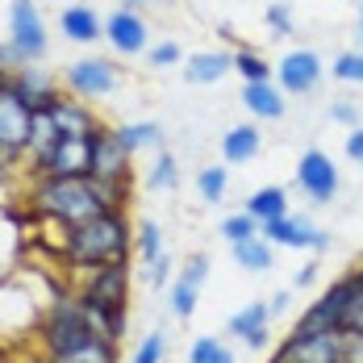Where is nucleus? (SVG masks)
Wrapping results in <instances>:
<instances>
[{"instance_id":"f257e3e1","label":"nucleus","mask_w":363,"mask_h":363,"mask_svg":"<svg viewBox=\"0 0 363 363\" xmlns=\"http://www.w3.org/2000/svg\"><path fill=\"white\" fill-rule=\"evenodd\" d=\"M30 213L38 221H55V225H79V221L113 213L105 205V192L92 176H34L30 184Z\"/></svg>"},{"instance_id":"f03ea898","label":"nucleus","mask_w":363,"mask_h":363,"mask_svg":"<svg viewBox=\"0 0 363 363\" xmlns=\"http://www.w3.org/2000/svg\"><path fill=\"white\" fill-rule=\"evenodd\" d=\"M130 242H134L130 218L121 209H113V213H96V218L72 225L67 238H63V259L75 272H88V267H105V263H117V259H130Z\"/></svg>"},{"instance_id":"7ed1b4c3","label":"nucleus","mask_w":363,"mask_h":363,"mask_svg":"<svg viewBox=\"0 0 363 363\" xmlns=\"http://www.w3.org/2000/svg\"><path fill=\"white\" fill-rule=\"evenodd\" d=\"M96 334H101V330L92 322V313L84 309V301H79L72 289L63 292V296H55V301L46 305L42 322H38V342H42L46 359L67 355V351H79V347L92 342Z\"/></svg>"},{"instance_id":"20e7f679","label":"nucleus","mask_w":363,"mask_h":363,"mask_svg":"<svg viewBox=\"0 0 363 363\" xmlns=\"http://www.w3.org/2000/svg\"><path fill=\"white\" fill-rule=\"evenodd\" d=\"M72 292L84 301L88 313L130 305V259H117V263H105V267H88V272H79V280H75Z\"/></svg>"},{"instance_id":"39448f33","label":"nucleus","mask_w":363,"mask_h":363,"mask_svg":"<svg viewBox=\"0 0 363 363\" xmlns=\"http://www.w3.org/2000/svg\"><path fill=\"white\" fill-rule=\"evenodd\" d=\"M272 363H347V330H292Z\"/></svg>"},{"instance_id":"423d86ee","label":"nucleus","mask_w":363,"mask_h":363,"mask_svg":"<svg viewBox=\"0 0 363 363\" xmlns=\"http://www.w3.org/2000/svg\"><path fill=\"white\" fill-rule=\"evenodd\" d=\"M363 289V272H347L342 280H334L301 318H296V326L292 330H347V309H351V301H355V292Z\"/></svg>"},{"instance_id":"0eeeda50","label":"nucleus","mask_w":363,"mask_h":363,"mask_svg":"<svg viewBox=\"0 0 363 363\" xmlns=\"http://www.w3.org/2000/svg\"><path fill=\"white\" fill-rule=\"evenodd\" d=\"M9 46L17 50L21 63H38L50 46L46 38V21L38 13V0H13L9 9Z\"/></svg>"},{"instance_id":"6e6552de","label":"nucleus","mask_w":363,"mask_h":363,"mask_svg":"<svg viewBox=\"0 0 363 363\" xmlns=\"http://www.w3.org/2000/svg\"><path fill=\"white\" fill-rule=\"evenodd\" d=\"M67 92L79 96V101H101V96H109L117 92V84H121V67L113 63V59H75L72 67H67Z\"/></svg>"},{"instance_id":"1a4fd4ad","label":"nucleus","mask_w":363,"mask_h":363,"mask_svg":"<svg viewBox=\"0 0 363 363\" xmlns=\"http://www.w3.org/2000/svg\"><path fill=\"white\" fill-rule=\"evenodd\" d=\"M88 143H92V180H101V184L134 180V172H130V159H134V155L121 146L117 130L96 125V130L88 134Z\"/></svg>"},{"instance_id":"9d476101","label":"nucleus","mask_w":363,"mask_h":363,"mask_svg":"<svg viewBox=\"0 0 363 363\" xmlns=\"http://www.w3.org/2000/svg\"><path fill=\"white\" fill-rule=\"evenodd\" d=\"M259 234L272 242V247H301V251H330V234L326 230H318L309 218H292V213H284V218H272L259 225Z\"/></svg>"},{"instance_id":"9b49d317","label":"nucleus","mask_w":363,"mask_h":363,"mask_svg":"<svg viewBox=\"0 0 363 363\" xmlns=\"http://www.w3.org/2000/svg\"><path fill=\"white\" fill-rule=\"evenodd\" d=\"M30 121L34 109L17 96V92H0V155L9 159H26V143H30Z\"/></svg>"},{"instance_id":"f8f14e48","label":"nucleus","mask_w":363,"mask_h":363,"mask_svg":"<svg viewBox=\"0 0 363 363\" xmlns=\"http://www.w3.org/2000/svg\"><path fill=\"white\" fill-rule=\"evenodd\" d=\"M296 184L313 205H330L338 196V167L326 150H305L296 163Z\"/></svg>"},{"instance_id":"ddd939ff","label":"nucleus","mask_w":363,"mask_h":363,"mask_svg":"<svg viewBox=\"0 0 363 363\" xmlns=\"http://www.w3.org/2000/svg\"><path fill=\"white\" fill-rule=\"evenodd\" d=\"M322 55L318 50H289L280 63H276V84L289 92V96H305V92H313L318 84H322Z\"/></svg>"},{"instance_id":"4468645a","label":"nucleus","mask_w":363,"mask_h":363,"mask_svg":"<svg viewBox=\"0 0 363 363\" xmlns=\"http://www.w3.org/2000/svg\"><path fill=\"white\" fill-rule=\"evenodd\" d=\"M105 42H109L117 55L134 59V55H146L150 50V34H146V21L138 9H117L105 17Z\"/></svg>"},{"instance_id":"2eb2a0df","label":"nucleus","mask_w":363,"mask_h":363,"mask_svg":"<svg viewBox=\"0 0 363 363\" xmlns=\"http://www.w3.org/2000/svg\"><path fill=\"white\" fill-rule=\"evenodd\" d=\"M34 176H92V143L88 138H59L50 155L34 163Z\"/></svg>"},{"instance_id":"dca6fc26","label":"nucleus","mask_w":363,"mask_h":363,"mask_svg":"<svg viewBox=\"0 0 363 363\" xmlns=\"http://www.w3.org/2000/svg\"><path fill=\"white\" fill-rule=\"evenodd\" d=\"M38 109H46L50 117H55V125H59L63 138H88V134L101 125L88 101H79V96H63V92H50V101L38 105Z\"/></svg>"},{"instance_id":"f3484780","label":"nucleus","mask_w":363,"mask_h":363,"mask_svg":"<svg viewBox=\"0 0 363 363\" xmlns=\"http://www.w3.org/2000/svg\"><path fill=\"white\" fill-rule=\"evenodd\" d=\"M272 309H267V301H251L247 309H238V313H230V322H225V334L230 338H238V342H247L251 351H263L267 342H272Z\"/></svg>"},{"instance_id":"a211bd4d","label":"nucleus","mask_w":363,"mask_h":363,"mask_svg":"<svg viewBox=\"0 0 363 363\" xmlns=\"http://www.w3.org/2000/svg\"><path fill=\"white\" fill-rule=\"evenodd\" d=\"M59 30L72 38V42H79V46H92V42L105 38V17L92 4H67L59 13Z\"/></svg>"},{"instance_id":"6ab92c4d","label":"nucleus","mask_w":363,"mask_h":363,"mask_svg":"<svg viewBox=\"0 0 363 363\" xmlns=\"http://www.w3.org/2000/svg\"><path fill=\"white\" fill-rule=\"evenodd\" d=\"M242 105H247L251 117H259V121H276V117H284V109H289V92H284L276 79L247 84V88H242Z\"/></svg>"},{"instance_id":"aec40b11","label":"nucleus","mask_w":363,"mask_h":363,"mask_svg":"<svg viewBox=\"0 0 363 363\" xmlns=\"http://www.w3.org/2000/svg\"><path fill=\"white\" fill-rule=\"evenodd\" d=\"M9 92H17L30 109H38V105H46V101H50V92H59V88L50 84V75L42 72V67L21 63L17 72H9Z\"/></svg>"},{"instance_id":"412c9836","label":"nucleus","mask_w":363,"mask_h":363,"mask_svg":"<svg viewBox=\"0 0 363 363\" xmlns=\"http://www.w3.org/2000/svg\"><path fill=\"white\" fill-rule=\"evenodd\" d=\"M230 72H234V55H225V50H196L188 59V67H184V79L188 84H218Z\"/></svg>"},{"instance_id":"4be33fe9","label":"nucleus","mask_w":363,"mask_h":363,"mask_svg":"<svg viewBox=\"0 0 363 363\" xmlns=\"http://www.w3.org/2000/svg\"><path fill=\"white\" fill-rule=\"evenodd\" d=\"M63 134H59V125H55V117L46 109H34V121H30V143H26V159H30V172H34V163H42L46 155H50V146L59 143Z\"/></svg>"},{"instance_id":"5701e85b","label":"nucleus","mask_w":363,"mask_h":363,"mask_svg":"<svg viewBox=\"0 0 363 363\" xmlns=\"http://www.w3.org/2000/svg\"><path fill=\"white\" fill-rule=\"evenodd\" d=\"M259 146H263L259 125H234V130L221 134V155H225V163H251L255 155H259Z\"/></svg>"},{"instance_id":"b1692460","label":"nucleus","mask_w":363,"mask_h":363,"mask_svg":"<svg viewBox=\"0 0 363 363\" xmlns=\"http://www.w3.org/2000/svg\"><path fill=\"white\" fill-rule=\"evenodd\" d=\"M247 213H251L259 225L272 218H284L289 213V192L284 188H276V184H267V188H255L251 196H247Z\"/></svg>"},{"instance_id":"393cba45","label":"nucleus","mask_w":363,"mask_h":363,"mask_svg":"<svg viewBox=\"0 0 363 363\" xmlns=\"http://www.w3.org/2000/svg\"><path fill=\"white\" fill-rule=\"evenodd\" d=\"M230 251H234V263H238L242 272H272V267H276V247H272L263 234H255V238L230 247Z\"/></svg>"},{"instance_id":"a878e982","label":"nucleus","mask_w":363,"mask_h":363,"mask_svg":"<svg viewBox=\"0 0 363 363\" xmlns=\"http://www.w3.org/2000/svg\"><path fill=\"white\" fill-rule=\"evenodd\" d=\"M117 138L130 155H138L146 146H163V125L159 121H125V125H117Z\"/></svg>"},{"instance_id":"bb28decb","label":"nucleus","mask_w":363,"mask_h":363,"mask_svg":"<svg viewBox=\"0 0 363 363\" xmlns=\"http://www.w3.org/2000/svg\"><path fill=\"white\" fill-rule=\"evenodd\" d=\"M46 363H117V342H109L105 334H96L92 342H84L79 351H67V355H55Z\"/></svg>"},{"instance_id":"cd10ccee","label":"nucleus","mask_w":363,"mask_h":363,"mask_svg":"<svg viewBox=\"0 0 363 363\" xmlns=\"http://www.w3.org/2000/svg\"><path fill=\"white\" fill-rule=\"evenodd\" d=\"M225 188H230V172H225V167H201V172H196V192H201L205 205L225 201Z\"/></svg>"},{"instance_id":"c85d7f7f","label":"nucleus","mask_w":363,"mask_h":363,"mask_svg":"<svg viewBox=\"0 0 363 363\" xmlns=\"http://www.w3.org/2000/svg\"><path fill=\"white\" fill-rule=\"evenodd\" d=\"M146 184H150L155 192H172V188L180 184V163H176V155H172V150H163V155L150 163V176H146Z\"/></svg>"},{"instance_id":"c756f323","label":"nucleus","mask_w":363,"mask_h":363,"mask_svg":"<svg viewBox=\"0 0 363 363\" xmlns=\"http://www.w3.org/2000/svg\"><path fill=\"white\" fill-rule=\"evenodd\" d=\"M234 72L242 75L247 84H263V79H276V67H267V59H263V55H255V50H247V46H242V50L234 55Z\"/></svg>"},{"instance_id":"7c9ffc66","label":"nucleus","mask_w":363,"mask_h":363,"mask_svg":"<svg viewBox=\"0 0 363 363\" xmlns=\"http://www.w3.org/2000/svg\"><path fill=\"white\" fill-rule=\"evenodd\" d=\"M188 363H234V351L221 342V338H196L192 347H188Z\"/></svg>"},{"instance_id":"2f4dec72","label":"nucleus","mask_w":363,"mask_h":363,"mask_svg":"<svg viewBox=\"0 0 363 363\" xmlns=\"http://www.w3.org/2000/svg\"><path fill=\"white\" fill-rule=\"evenodd\" d=\"M134 247H138V259H143V263H155V259L163 255V230H159L155 221H138Z\"/></svg>"},{"instance_id":"473e14b6","label":"nucleus","mask_w":363,"mask_h":363,"mask_svg":"<svg viewBox=\"0 0 363 363\" xmlns=\"http://www.w3.org/2000/svg\"><path fill=\"white\" fill-rule=\"evenodd\" d=\"M259 234V221L242 209V213H230V218L221 221V238L230 242V247H238V242H247V238H255Z\"/></svg>"},{"instance_id":"72a5a7b5","label":"nucleus","mask_w":363,"mask_h":363,"mask_svg":"<svg viewBox=\"0 0 363 363\" xmlns=\"http://www.w3.org/2000/svg\"><path fill=\"white\" fill-rule=\"evenodd\" d=\"M196 301H201V289L176 276V284H172V296H167L172 313H176V318H192V313H196Z\"/></svg>"},{"instance_id":"f704fd0d","label":"nucleus","mask_w":363,"mask_h":363,"mask_svg":"<svg viewBox=\"0 0 363 363\" xmlns=\"http://www.w3.org/2000/svg\"><path fill=\"white\" fill-rule=\"evenodd\" d=\"M163 359H167V334L163 330H150L130 355V363H163Z\"/></svg>"},{"instance_id":"c9c22d12","label":"nucleus","mask_w":363,"mask_h":363,"mask_svg":"<svg viewBox=\"0 0 363 363\" xmlns=\"http://www.w3.org/2000/svg\"><path fill=\"white\" fill-rule=\"evenodd\" d=\"M330 75L342 79V84H363V50H347V55H338L334 67H330Z\"/></svg>"},{"instance_id":"e433bc0d","label":"nucleus","mask_w":363,"mask_h":363,"mask_svg":"<svg viewBox=\"0 0 363 363\" xmlns=\"http://www.w3.org/2000/svg\"><path fill=\"white\" fill-rule=\"evenodd\" d=\"M180 280H188V284H196V289H205V280H209V255H192V259L184 263Z\"/></svg>"},{"instance_id":"4c0bfd02","label":"nucleus","mask_w":363,"mask_h":363,"mask_svg":"<svg viewBox=\"0 0 363 363\" xmlns=\"http://www.w3.org/2000/svg\"><path fill=\"white\" fill-rule=\"evenodd\" d=\"M146 59H150V67H172V63H180V46L176 42H159V46H150L146 50Z\"/></svg>"},{"instance_id":"58836bf2","label":"nucleus","mask_w":363,"mask_h":363,"mask_svg":"<svg viewBox=\"0 0 363 363\" xmlns=\"http://www.w3.org/2000/svg\"><path fill=\"white\" fill-rule=\"evenodd\" d=\"M330 117H334L338 125H351V130H355V125H359V105H355V101H334V105H330Z\"/></svg>"},{"instance_id":"ea45409f","label":"nucleus","mask_w":363,"mask_h":363,"mask_svg":"<svg viewBox=\"0 0 363 363\" xmlns=\"http://www.w3.org/2000/svg\"><path fill=\"white\" fill-rule=\"evenodd\" d=\"M267 26L276 30L272 38H289V34H292V17H289V9H284V4H272V9H267Z\"/></svg>"},{"instance_id":"a19ab883","label":"nucleus","mask_w":363,"mask_h":363,"mask_svg":"<svg viewBox=\"0 0 363 363\" xmlns=\"http://www.w3.org/2000/svg\"><path fill=\"white\" fill-rule=\"evenodd\" d=\"M146 267H150V284H155V289H163V284L172 280V255H167V251L159 255L155 263H146Z\"/></svg>"},{"instance_id":"79ce46f5","label":"nucleus","mask_w":363,"mask_h":363,"mask_svg":"<svg viewBox=\"0 0 363 363\" xmlns=\"http://www.w3.org/2000/svg\"><path fill=\"white\" fill-rule=\"evenodd\" d=\"M347 159L363 167V125H355V130L347 134Z\"/></svg>"},{"instance_id":"37998d69","label":"nucleus","mask_w":363,"mask_h":363,"mask_svg":"<svg viewBox=\"0 0 363 363\" xmlns=\"http://www.w3.org/2000/svg\"><path fill=\"white\" fill-rule=\"evenodd\" d=\"M347 330L363 334V289L355 292V301H351V309H347Z\"/></svg>"},{"instance_id":"c03bdc74","label":"nucleus","mask_w":363,"mask_h":363,"mask_svg":"<svg viewBox=\"0 0 363 363\" xmlns=\"http://www.w3.org/2000/svg\"><path fill=\"white\" fill-rule=\"evenodd\" d=\"M267 309H272V318L289 313V309H292V289H280L276 296H267Z\"/></svg>"},{"instance_id":"a18cd8bd","label":"nucleus","mask_w":363,"mask_h":363,"mask_svg":"<svg viewBox=\"0 0 363 363\" xmlns=\"http://www.w3.org/2000/svg\"><path fill=\"white\" fill-rule=\"evenodd\" d=\"M347 363H363V334L347 330Z\"/></svg>"},{"instance_id":"49530a36","label":"nucleus","mask_w":363,"mask_h":363,"mask_svg":"<svg viewBox=\"0 0 363 363\" xmlns=\"http://www.w3.org/2000/svg\"><path fill=\"white\" fill-rule=\"evenodd\" d=\"M21 67V59H17V50L9 46V42H0V72H17Z\"/></svg>"},{"instance_id":"de8ad7c7","label":"nucleus","mask_w":363,"mask_h":363,"mask_svg":"<svg viewBox=\"0 0 363 363\" xmlns=\"http://www.w3.org/2000/svg\"><path fill=\"white\" fill-rule=\"evenodd\" d=\"M313 280H318V263H305V267L296 272V280H292V284H296V289H309Z\"/></svg>"},{"instance_id":"09e8293b","label":"nucleus","mask_w":363,"mask_h":363,"mask_svg":"<svg viewBox=\"0 0 363 363\" xmlns=\"http://www.w3.org/2000/svg\"><path fill=\"white\" fill-rule=\"evenodd\" d=\"M143 4H163V0H121V9H143Z\"/></svg>"},{"instance_id":"8fccbe9b","label":"nucleus","mask_w":363,"mask_h":363,"mask_svg":"<svg viewBox=\"0 0 363 363\" xmlns=\"http://www.w3.org/2000/svg\"><path fill=\"white\" fill-rule=\"evenodd\" d=\"M355 38H359V50H363V9H359V34Z\"/></svg>"},{"instance_id":"3c124183","label":"nucleus","mask_w":363,"mask_h":363,"mask_svg":"<svg viewBox=\"0 0 363 363\" xmlns=\"http://www.w3.org/2000/svg\"><path fill=\"white\" fill-rule=\"evenodd\" d=\"M4 88H9V72H0V92H4Z\"/></svg>"},{"instance_id":"603ef678","label":"nucleus","mask_w":363,"mask_h":363,"mask_svg":"<svg viewBox=\"0 0 363 363\" xmlns=\"http://www.w3.org/2000/svg\"><path fill=\"white\" fill-rule=\"evenodd\" d=\"M359 272H363V267H359Z\"/></svg>"}]
</instances>
